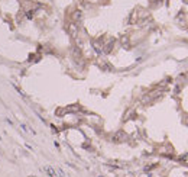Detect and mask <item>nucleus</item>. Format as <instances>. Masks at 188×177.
Wrapping results in <instances>:
<instances>
[{
    "instance_id": "nucleus-1",
    "label": "nucleus",
    "mask_w": 188,
    "mask_h": 177,
    "mask_svg": "<svg viewBox=\"0 0 188 177\" xmlns=\"http://www.w3.org/2000/svg\"><path fill=\"white\" fill-rule=\"evenodd\" d=\"M73 18H74V20H81V18H82V13L77 10V12H74V16H73Z\"/></svg>"
},
{
    "instance_id": "nucleus-2",
    "label": "nucleus",
    "mask_w": 188,
    "mask_h": 177,
    "mask_svg": "<svg viewBox=\"0 0 188 177\" xmlns=\"http://www.w3.org/2000/svg\"><path fill=\"white\" fill-rule=\"evenodd\" d=\"M70 34H71L73 37H75V34H77V26H75L74 23L70 25Z\"/></svg>"
},
{
    "instance_id": "nucleus-3",
    "label": "nucleus",
    "mask_w": 188,
    "mask_h": 177,
    "mask_svg": "<svg viewBox=\"0 0 188 177\" xmlns=\"http://www.w3.org/2000/svg\"><path fill=\"white\" fill-rule=\"evenodd\" d=\"M87 1H90V3H97L99 0H87Z\"/></svg>"
}]
</instances>
